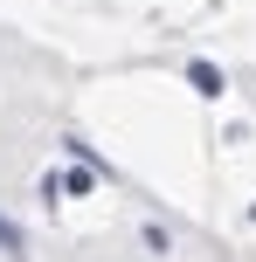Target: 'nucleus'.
Masks as SVG:
<instances>
[{
  "instance_id": "obj_1",
  "label": "nucleus",
  "mask_w": 256,
  "mask_h": 262,
  "mask_svg": "<svg viewBox=\"0 0 256 262\" xmlns=\"http://www.w3.org/2000/svg\"><path fill=\"white\" fill-rule=\"evenodd\" d=\"M187 83H194L201 97H222V69H215V62H194V69H187Z\"/></svg>"
},
{
  "instance_id": "obj_2",
  "label": "nucleus",
  "mask_w": 256,
  "mask_h": 262,
  "mask_svg": "<svg viewBox=\"0 0 256 262\" xmlns=\"http://www.w3.org/2000/svg\"><path fill=\"white\" fill-rule=\"evenodd\" d=\"M0 255H21V228H14L7 214H0Z\"/></svg>"
}]
</instances>
